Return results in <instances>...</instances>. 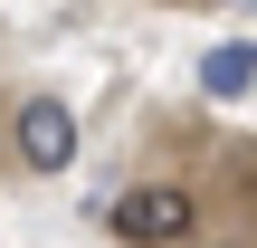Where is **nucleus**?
Instances as JSON below:
<instances>
[{"label":"nucleus","mask_w":257,"mask_h":248,"mask_svg":"<svg viewBox=\"0 0 257 248\" xmlns=\"http://www.w3.org/2000/svg\"><path fill=\"white\" fill-rule=\"evenodd\" d=\"M114 239L124 248H191L200 239V201L181 191V182H134V191H114Z\"/></svg>","instance_id":"f257e3e1"},{"label":"nucleus","mask_w":257,"mask_h":248,"mask_svg":"<svg viewBox=\"0 0 257 248\" xmlns=\"http://www.w3.org/2000/svg\"><path fill=\"white\" fill-rule=\"evenodd\" d=\"M10 162H19V172H67V162H76V105H67V96H19V115H10Z\"/></svg>","instance_id":"f03ea898"},{"label":"nucleus","mask_w":257,"mask_h":248,"mask_svg":"<svg viewBox=\"0 0 257 248\" xmlns=\"http://www.w3.org/2000/svg\"><path fill=\"white\" fill-rule=\"evenodd\" d=\"M200 86H210V96H248V86H257V48H248V38L210 48V57H200Z\"/></svg>","instance_id":"7ed1b4c3"},{"label":"nucleus","mask_w":257,"mask_h":248,"mask_svg":"<svg viewBox=\"0 0 257 248\" xmlns=\"http://www.w3.org/2000/svg\"><path fill=\"white\" fill-rule=\"evenodd\" d=\"M210 248H257V239H210Z\"/></svg>","instance_id":"20e7f679"}]
</instances>
